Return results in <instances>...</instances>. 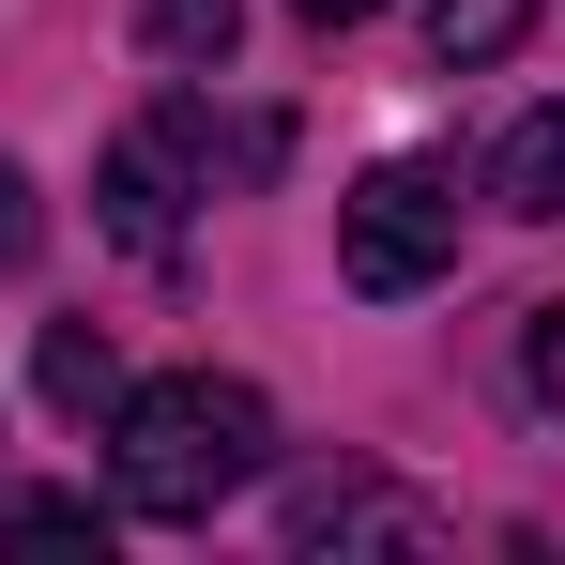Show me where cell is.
I'll return each instance as SVG.
<instances>
[{"label": "cell", "mask_w": 565, "mask_h": 565, "mask_svg": "<svg viewBox=\"0 0 565 565\" xmlns=\"http://www.w3.org/2000/svg\"><path fill=\"white\" fill-rule=\"evenodd\" d=\"M260 459H276V397L230 367L122 382V413H107V504L122 520H214L230 489H260Z\"/></svg>", "instance_id": "6da1fadb"}, {"label": "cell", "mask_w": 565, "mask_h": 565, "mask_svg": "<svg viewBox=\"0 0 565 565\" xmlns=\"http://www.w3.org/2000/svg\"><path fill=\"white\" fill-rule=\"evenodd\" d=\"M337 276L367 290V306H397V290H428V276H459V169L382 153L367 184L337 199Z\"/></svg>", "instance_id": "7a4b0ae2"}, {"label": "cell", "mask_w": 565, "mask_h": 565, "mask_svg": "<svg viewBox=\"0 0 565 565\" xmlns=\"http://www.w3.org/2000/svg\"><path fill=\"white\" fill-rule=\"evenodd\" d=\"M290 551H444V520L397 504L382 473H337V489H290Z\"/></svg>", "instance_id": "3957f363"}, {"label": "cell", "mask_w": 565, "mask_h": 565, "mask_svg": "<svg viewBox=\"0 0 565 565\" xmlns=\"http://www.w3.org/2000/svg\"><path fill=\"white\" fill-rule=\"evenodd\" d=\"M31 382H46V413H122V337L107 321H46V352H31Z\"/></svg>", "instance_id": "277c9868"}, {"label": "cell", "mask_w": 565, "mask_h": 565, "mask_svg": "<svg viewBox=\"0 0 565 565\" xmlns=\"http://www.w3.org/2000/svg\"><path fill=\"white\" fill-rule=\"evenodd\" d=\"M489 184H504V214H535V230L565 214V93L535 107V122L504 138V153H489Z\"/></svg>", "instance_id": "5b68a950"}, {"label": "cell", "mask_w": 565, "mask_h": 565, "mask_svg": "<svg viewBox=\"0 0 565 565\" xmlns=\"http://www.w3.org/2000/svg\"><path fill=\"white\" fill-rule=\"evenodd\" d=\"M230 31H245V0H138V46H153L169 77H214Z\"/></svg>", "instance_id": "8992f818"}, {"label": "cell", "mask_w": 565, "mask_h": 565, "mask_svg": "<svg viewBox=\"0 0 565 565\" xmlns=\"http://www.w3.org/2000/svg\"><path fill=\"white\" fill-rule=\"evenodd\" d=\"M520 31H535V0H428V62H444V77H473V62H504Z\"/></svg>", "instance_id": "52a82bcc"}, {"label": "cell", "mask_w": 565, "mask_h": 565, "mask_svg": "<svg viewBox=\"0 0 565 565\" xmlns=\"http://www.w3.org/2000/svg\"><path fill=\"white\" fill-rule=\"evenodd\" d=\"M0 535H15V551H107V504H93V489H15Z\"/></svg>", "instance_id": "ba28073f"}, {"label": "cell", "mask_w": 565, "mask_h": 565, "mask_svg": "<svg viewBox=\"0 0 565 565\" xmlns=\"http://www.w3.org/2000/svg\"><path fill=\"white\" fill-rule=\"evenodd\" d=\"M46 260V199H31V169L0 153V276H31Z\"/></svg>", "instance_id": "9c48e42d"}, {"label": "cell", "mask_w": 565, "mask_h": 565, "mask_svg": "<svg viewBox=\"0 0 565 565\" xmlns=\"http://www.w3.org/2000/svg\"><path fill=\"white\" fill-rule=\"evenodd\" d=\"M520 367H535V397H551V428H565V306L520 321Z\"/></svg>", "instance_id": "30bf717a"}, {"label": "cell", "mask_w": 565, "mask_h": 565, "mask_svg": "<svg viewBox=\"0 0 565 565\" xmlns=\"http://www.w3.org/2000/svg\"><path fill=\"white\" fill-rule=\"evenodd\" d=\"M290 15H306V31H352V15H382V0H290Z\"/></svg>", "instance_id": "8fae6325"}]
</instances>
